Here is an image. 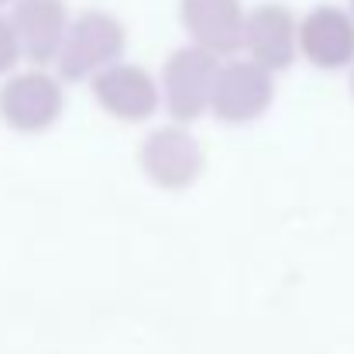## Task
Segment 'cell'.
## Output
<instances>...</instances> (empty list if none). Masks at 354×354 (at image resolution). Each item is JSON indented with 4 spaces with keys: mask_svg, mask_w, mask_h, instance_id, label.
Instances as JSON below:
<instances>
[{
    "mask_svg": "<svg viewBox=\"0 0 354 354\" xmlns=\"http://www.w3.org/2000/svg\"><path fill=\"white\" fill-rule=\"evenodd\" d=\"M124 52V24L107 10H83L73 17L66 45L55 59L59 80L80 83V80H97L104 69L118 66Z\"/></svg>",
    "mask_w": 354,
    "mask_h": 354,
    "instance_id": "6da1fadb",
    "label": "cell"
},
{
    "mask_svg": "<svg viewBox=\"0 0 354 354\" xmlns=\"http://www.w3.org/2000/svg\"><path fill=\"white\" fill-rule=\"evenodd\" d=\"M217 76H221V62L214 52H207L200 45L176 48L162 69V100H165L172 120L189 124V120L203 118L214 107Z\"/></svg>",
    "mask_w": 354,
    "mask_h": 354,
    "instance_id": "7a4b0ae2",
    "label": "cell"
},
{
    "mask_svg": "<svg viewBox=\"0 0 354 354\" xmlns=\"http://www.w3.org/2000/svg\"><path fill=\"white\" fill-rule=\"evenodd\" d=\"M138 162H141L145 176L162 189H189L203 176V165H207L200 141L183 124L155 127L141 141Z\"/></svg>",
    "mask_w": 354,
    "mask_h": 354,
    "instance_id": "3957f363",
    "label": "cell"
},
{
    "mask_svg": "<svg viewBox=\"0 0 354 354\" xmlns=\"http://www.w3.org/2000/svg\"><path fill=\"white\" fill-rule=\"evenodd\" d=\"M62 107H66L62 80L45 69L17 73L0 86V118L14 131H24V134L48 131L62 118Z\"/></svg>",
    "mask_w": 354,
    "mask_h": 354,
    "instance_id": "277c9868",
    "label": "cell"
},
{
    "mask_svg": "<svg viewBox=\"0 0 354 354\" xmlns=\"http://www.w3.org/2000/svg\"><path fill=\"white\" fill-rule=\"evenodd\" d=\"M272 97H275L272 73L261 69L251 59H241V62L221 66L210 111L224 124H248V120L261 118L272 107Z\"/></svg>",
    "mask_w": 354,
    "mask_h": 354,
    "instance_id": "5b68a950",
    "label": "cell"
},
{
    "mask_svg": "<svg viewBox=\"0 0 354 354\" xmlns=\"http://www.w3.org/2000/svg\"><path fill=\"white\" fill-rule=\"evenodd\" d=\"M244 48L251 62H258L268 73L289 69L299 52V24L289 7L282 3H261L248 14L244 24Z\"/></svg>",
    "mask_w": 354,
    "mask_h": 354,
    "instance_id": "8992f818",
    "label": "cell"
},
{
    "mask_svg": "<svg viewBox=\"0 0 354 354\" xmlns=\"http://www.w3.org/2000/svg\"><path fill=\"white\" fill-rule=\"evenodd\" d=\"M10 24L17 31L21 55H28L35 66H45L59 59L73 21L66 0H17Z\"/></svg>",
    "mask_w": 354,
    "mask_h": 354,
    "instance_id": "52a82bcc",
    "label": "cell"
},
{
    "mask_svg": "<svg viewBox=\"0 0 354 354\" xmlns=\"http://www.w3.org/2000/svg\"><path fill=\"white\" fill-rule=\"evenodd\" d=\"M299 52L317 69L354 66V17L330 3L313 7L299 21Z\"/></svg>",
    "mask_w": 354,
    "mask_h": 354,
    "instance_id": "ba28073f",
    "label": "cell"
},
{
    "mask_svg": "<svg viewBox=\"0 0 354 354\" xmlns=\"http://www.w3.org/2000/svg\"><path fill=\"white\" fill-rule=\"evenodd\" d=\"M97 104L118 120H148L162 100V83H155L141 66L118 62L93 80Z\"/></svg>",
    "mask_w": 354,
    "mask_h": 354,
    "instance_id": "9c48e42d",
    "label": "cell"
},
{
    "mask_svg": "<svg viewBox=\"0 0 354 354\" xmlns=\"http://www.w3.org/2000/svg\"><path fill=\"white\" fill-rule=\"evenodd\" d=\"M248 14L241 0H183V28L193 45L221 55H234L244 48Z\"/></svg>",
    "mask_w": 354,
    "mask_h": 354,
    "instance_id": "30bf717a",
    "label": "cell"
},
{
    "mask_svg": "<svg viewBox=\"0 0 354 354\" xmlns=\"http://www.w3.org/2000/svg\"><path fill=\"white\" fill-rule=\"evenodd\" d=\"M17 59H21L17 31H14V24L0 14V76H3V73H10V69L17 66Z\"/></svg>",
    "mask_w": 354,
    "mask_h": 354,
    "instance_id": "8fae6325",
    "label": "cell"
},
{
    "mask_svg": "<svg viewBox=\"0 0 354 354\" xmlns=\"http://www.w3.org/2000/svg\"><path fill=\"white\" fill-rule=\"evenodd\" d=\"M351 93H354V69H351Z\"/></svg>",
    "mask_w": 354,
    "mask_h": 354,
    "instance_id": "7c38bea8",
    "label": "cell"
},
{
    "mask_svg": "<svg viewBox=\"0 0 354 354\" xmlns=\"http://www.w3.org/2000/svg\"><path fill=\"white\" fill-rule=\"evenodd\" d=\"M3 3H10V0H0V7H3Z\"/></svg>",
    "mask_w": 354,
    "mask_h": 354,
    "instance_id": "4fadbf2b",
    "label": "cell"
},
{
    "mask_svg": "<svg viewBox=\"0 0 354 354\" xmlns=\"http://www.w3.org/2000/svg\"><path fill=\"white\" fill-rule=\"evenodd\" d=\"M351 17H354V0H351Z\"/></svg>",
    "mask_w": 354,
    "mask_h": 354,
    "instance_id": "5bb4252c",
    "label": "cell"
}]
</instances>
